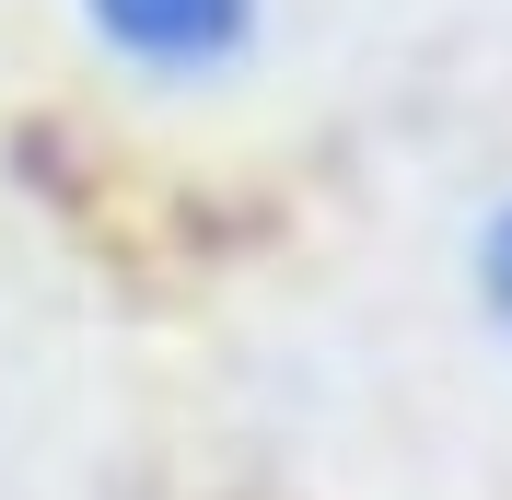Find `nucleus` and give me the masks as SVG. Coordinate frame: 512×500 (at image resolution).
<instances>
[{
	"instance_id": "1",
	"label": "nucleus",
	"mask_w": 512,
	"mask_h": 500,
	"mask_svg": "<svg viewBox=\"0 0 512 500\" xmlns=\"http://www.w3.org/2000/svg\"><path fill=\"white\" fill-rule=\"evenodd\" d=\"M256 12H268V0H82V24H94L128 70H163V82L233 70L256 47Z\"/></svg>"
},
{
	"instance_id": "2",
	"label": "nucleus",
	"mask_w": 512,
	"mask_h": 500,
	"mask_svg": "<svg viewBox=\"0 0 512 500\" xmlns=\"http://www.w3.org/2000/svg\"><path fill=\"white\" fill-rule=\"evenodd\" d=\"M478 314H489V326L512 338V198L478 221Z\"/></svg>"
}]
</instances>
